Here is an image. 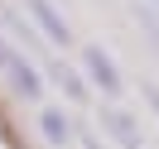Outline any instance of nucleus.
Wrapping results in <instances>:
<instances>
[{"mask_svg":"<svg viewBox=\"0 0 159 149\" xmlns=\"http://www.w3.org/2000/svg\"><path fill=\"white\" fill-rule=\"evenodd\" d=\"M82 68H87L92 87H101V96H120V91H125L116 58H111V53L101 48V43H87V48H82Z\"/></svg>","mask_w":159,"mask_h":149,"instance_id":"1","label":"nucleus"},{"mask_svg":"<svg viewBox=\"0 0 159 149\" xmlns=\"http://www.w3.org/2000/svg\"><path fill=\"white\" fill-rule=\"evenodd\" d=\"M10 58H15V48H10L5 39H0V72H5V63H10Z\"/></svg>","mask_w":159,"mask_h":149,"instance_id":"8","label":"nucleus"},{"mask_svg":"<svg viewBox=\"0 0 159 149\" xmlns=\"http://www.w3.org/2000/svg\"><path fill=\"white\" fill-rule=\"evenodd\" d=\"M0 77L10 82V91H15L20 101H39V96H43V77H39V68H34L29 58H20V53L5 63V72H0Z\"/></svg>","mask_w":159,"mask_h":149,"instance_id":"2","label":"nucleus"},{"mask_svg":"<svg viewBox=\"0 0 159 149\" xmlns=\"http://www.w3.org/2000/svg\"><path fill=\"white\" fill-rule=\"evenodd\" d=\"M145 10H154V15H159V0H149V5H145Z\"/></svg>","mask_w":159,"mask_h":149,"instance_id":"10","label":"nucleus"},{"mask_svg":"<svg viewBox=\"0 0 159 149\" xmlns=\"http://www.w3.org/2000/svg\"><path fill=\"white\" fill-rule=\"evenodd\" d=\"M29 15H34V24L43 29V39H48L53 48H68L72 43V29H68V20L58 15L53 0H29Z\"/></svg>","mask_w":159,"mask_h":149,"instance_id":"3","label":"nucleus"},{"mask_svg":"<svg viewBox=\"0 0 159 149\" xmlns=\"http://www.w3.org/2000/svg\"><path fill=\"white\" fill-rule=\"evenodd\" d=\"M145 101H149V111H154V120H159V87H145Z\"/></svg>","mask_w":159,"mask_h":149,"instance_id":"7","label":"nucleus"},{"mask_svg":"<svg viewBox=\"0 0 159 149\" xmlns=\"http://www.w3.org/2000/svg\"><path fill=\"white\" fill-rule=\"evenodd\" d=\"M82 149H97V139H92V135H82Z\"/></svg>","mask_w":159,"mask_h":149,"instance_id":"9","label":"nucleus"},{"mask_svg":"<svg viewBox=\"0 0 159 149\" xmlns=\"http://www.w3.org/2000/svg\"><path fill=\"white\" fill-rule=\"evenodd\" d=\"M101 130H106L120 149H145V139H140V120L130 116V111H101Z\"/></svg>","mask_w":159,"mask_h":149,"instance_id":"5","label":"nucleus"},{"mask_svg":"<svg viewBox=\"0 0 159 149\" xmlns=\"http://www.w3.org/2000/svg\"><path fill=\"white\" fill-rule=\"evenodd\" d=\"M53 77H58V87L68 91L72 101H82V96H87V87H82V77H77L72 68H63V63H58V68H53Z\"/></svg>","mask_w":159,"mask_h":149,"instance_id":"6","label":"nucleus"},{"mask_svg":"<svg viewBox=\"0 0 159 149\" xmlns=\"http://www.w3.org/2000/svg\"><path fill=\"white\" fill-rule=\"evenodd\" d=\"M39 135H43V144L68 149L72 139H77V130H72V116H68L63 106H43V111H39Z\"/></svg>","mask_w":159,"mask_h":149,"instance_id":"4","label":"nucleus"}]
</instances>
